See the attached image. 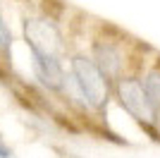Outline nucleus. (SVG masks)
Masks as SVG:
<instances>
[{
	"label": "nucleus",
	"mask_w": 160,
	"mask_h": 158,
	"mask_svg": "<svg viewBox=\"0 0 160 158\" xmlns=\"http://www.w3.org/2000/svg\"><path fill=\"white\" fill-rule=\"evenodd\" d=\"M72 74L74 82L79 86V91L84 93V98L91 105L100 108L105 105L108 101V77L98 70L91 58H84V55H77L72 58Z\"/></svg>",
	"instance_id": "nucleus-1"
},
{
	"label": "nucleus",
	"mask_w": 160,
	"mask_h": 158,
	"mask_svg": "<svg viewBox=\"0 0 160 158\" xmlns=\"http://www.w3.org/2000/svg\"><path fill=\"white\" fill-rule=\"evenodd\" d=\"M24 36L31 50H41V53H50L58 55L62 50V36L58 31V26L48 19H27L24 22Z\"/></svg>",
	"instance_id": "nucleus-2"
},
{
	"label": "nucleus",
	"mask_w": 160,
	"mask_h": 158,
	"mask_svg": "<svg viewBox=\"0 0 160 158\" xmlns=\"http://www.w3.org/2000/svg\"><path fill=\"white\" fill-rule=\"evenodd\" d=\"M117 91H120V103L124 105V110L129 115H134L136 120H143V122L153 120V105L146 98V91H143L141 82H136V79H122Z\"/></svg>",
	"instance_id": "nucleus-3"
},
{
	"label": "nucleus",
	"mask_w": 160,
	"mask_h": 158,
	"mask_svg": "<svg viewBox=\"0 0 160 158\" xmlns=\"http://www.w3.org/2000/svg\"><path fill=\"white\" fill-rule=\"evenodd\" d=\"M31 55H33L36 77L48 89H62L65 86V72H62V65H60V60H58V55L41 53V50H31Z\"/></svg>",
	"instance_id": "nucleus-4"
},
{
	"label": "nucleus",
	"mask_w": 160,
	"mask_h": 158,
	"mask_svg": "<svg viewBox=\"0 0 160 158\" xmlns=\"http://www.w3.org/2000/svg\"><path fill=\"white\" fill-rule=\"evenodd\" d=\"M93 62L108 79H115L122 70V55L108 43H96L93 46Z\"/></svg>",
	"instance_id": "nucleus-5"
},
{
	"label": "nucleus",
	"mask_w": 160,
	"mask_h": 158,
	"mask_svg": "<svg viewBox=\"0 0 160 158\" xmlns=\"http://www.w3.org/2000/svg\"><path fill=\"white\" fill-rule=\"evenodd\" d=\"M143 91H146V98L151 101V105H160V70H151L143 79Z\"/></svg>",
	"instance_id": "nucleus-6"
},
{
	"label": "nucleus",
	"mask_w": 160,
	"mask_h": 158,
	"mask_svg": "<svg viewBox=\"0 0 160 158\" xmlns=\"http://www.w3.org/2000/svg\"><path fill=\"white\" fill-rule=\"evenodd\" d=\"M10 48H12V31L0 17V53H10Z\"/></svg>",
	"instance_id": "nucleus-7"
}]
</instances>
